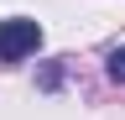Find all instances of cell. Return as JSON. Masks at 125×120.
Listing matches in <instances>:
<instances>
[{"mask_svg":"<svg viewBox=\"0 0 125 120\" xmlns=\"http://www.w3.org/2000/svg\"><path fill=\"white\" fill-rule=\"evenodd\" d=\"M42 47V26L16 16V21H0V63H21Z\"/></svg>","mask_w":125,"mask_h":120,"instance_id":"obj_1","label":"cell"},{"mask_svg":"<svg viewBox=\"0 0 125 120\" xmlns=\"http://www.w3.org/2000/svg\"><path fill=\"white\" fill-rule=\"evenodd\" d=\"M109 78H115V84H125V47H115V52H109Z\"/></svg>","mask_w":125,"mask_h":120,"instance_id":"obj_2","label":"cell"}]
</instances>
